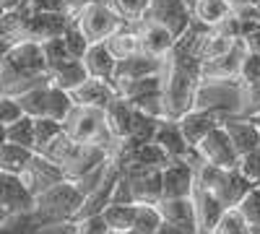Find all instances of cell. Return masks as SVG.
<instances>
[{
	"instance_id": "cell-1",
	"label": "cell",
	"mask_w": 260,
	"mask_h": 234,
	"mask_svg": "<svg viewBox=\"0 0 260 234\" xmlns=\"http://www.w3.org/2000/svg\"><path fill=\"white\" fill-rule=\"evenodd\" d=\"M50 81V68L42 45L34 39H18L0 60V96H18L39 83Z\"/></svg>"
},
{
	"instance_id": "cell-2",
	"label": "cell",
	"mask_w": 260,
	"mask_h": 234,
	"mask_svg": "<svg viewBox=\"0 0 260 234\" xmlns=\"http://www.w3.org/2000/svg\"><path fill=\"white\" fill-rule=\"evenodd\" d=\"M83 195L78 193V187L71 180H62L52 187H47L45 193L34 195V216L39 226H57V224H71L76 211L81 208Z\"/></svg>"
},
{
	"instance_id": "cell-3",
	"label": "cell",
	"mask_w": 260,
	"mask_h": 234,
	"mask_svg": "<svg viewBox=\"0 0 260 234\" xmlns=\"http://www.w3.org/2000/svg\"><path fill=\"white\" fill-rule=\"evenodd\" d=\"M62 130L68 133L76 143L104 146L112 156L120 148V141H115L110 136V130H107V125H104V110H96V107L73 104V110L68 112V117L62 120Z\"/></svg>"
},
{
	"instance_id": "cell-4",
	"label": "cell",
	"mask_w": 260,
	"mask_h": 234,
	"mask_svg": "<svg viewBox=\"0 0 260 234\" xmlns=\"http://www.w3.org/2000/svg\"><path fill=\"white\" fill-rule=\"evenodd\" d=\"M73 21L89 42H104L112 31H117L122 24H127V21L112 8L110 0H91Z\"/></svg>"
},
{
	"instance_id": "cell-5",
	"label": "cell",
	"mask_w": 260,
	"mask_h": 234,
	"mask_svg": "<svg viewBox=\"0 0 260 234\" xmlns=\"http://www.w3.org/2000/svg\"><path fill=\"white\" fill-rule=\"evenodd\" d=\"M247 55V47L242 45V39L234 42V47L213 60L201 62V78L206 83H226V81H240L242 71V60Z\"/></svg>"
},
{
	"instance_id": "cell-6",
	"label": "cell",
	"mask_w": 260,
	"mask_h": 234,
	"mask_svg": "<svg viewBox=\"0 0 260 234\" xmlns=\"http://www.w3.org/2000/svg\"><path fill=\"white\" fill-rule=\"evenodd\" d=\"M195 151H198V156L206 164L221 166V169L240 166V154H237V148L232 146V141H229V136L221 125H216L213 130L195 146Z\"/></svg>"
},
{
	"instance_id": "cell-7",
	"label": "cell",
	"mask_w": 260,
	"mask_h": 234,
	"mask_svg": "<svg viewBox=\"0 0 260 234\" xmlns=\"http://www.w3.org/2000/svg\"><path fill=\"white\" fill-rule=\"evenodd\" d=\"M120 166L130 182L136 203H159L161 198V169L159 166H138V164H120Z\"/></svg>"
},
{
	"instance_id": "cell-8",
	"label": "cell",
	"mask_w": 260,
	"mask_h": 234,
	"mask_svg": "<svg viewBox=\"0 0 260 234\" xmlns=\"http://www.w3.org/2000/svg\"><path fill=\"white\" fill-rule=\"evenodd\" d=\"M110 156L112 154L107 151L104 146H96V143H76L71 148L68 159L60 164V169H62L65 180H76V177H81L86 172H91V169L107 164V161H110Z\"/></svg>"
},
{
	"instance_id": "cell-9",
	"label": "cell",
	"mask_w": 260,
	"mask_h": 234,
	"mask_svg": "<svg viewBox=\"0 0 260 234\" xmlns=\"http://www.w3.org/2000/svg\"><path fill=\"white\" fill-rule=\"evenodd\" d=\"M195 187V166L190 159H172L161 169V198H190Z\"/></svg>"
},
{
	"instance_id": "cell-10",
	"label": "cell",
	"mask_w": 260,
	"mask_h": 234,
	"mask_svg": "<svg viewBox=\"0 0 260 234\" xmlns=\"http://www.w3.org/2000/svg\"><path fill=\"white\" fill-rule=\"evenodd\" d=\"M146 16L159 21L161 26H167L177 39L192 24V13H190V6L185 3V0H151Z\"/></svg>"
},
{
	"instance_id": "cell-11",
	"label": "cell",
	"mask_w": 260,
	"mask_h": 234,
	"mask_svg": "<svg viewBox=\"0 0 260 234\" xmlns=\"http://www.w3.org/2000/svg\"><path fill=\"white\" fill-rule=\"evenodd\" d=\"M24 13V26H21V34L24 39H34V42H45V39H52V37H62L65 29L71 24V16L65 13Z\"/></svg>"
},
{
	"instance_id": "cell-12",
	"label": "cell",
	"mask_w": 260,
	"mask_h": 234,
	"mask_svg": "<svg viewBox=\"0 0 260 234\" xmlns=\"http://www.w3.org/2000/svg\"><path fill=\"white\" fill-rule=\"evenodd\" d=\"M21 180L26 182V187L31 190V195H39V193H45L47 187L62 182L65 175H62L60 164H55L47 156H42V154L34 151L31 159H29V164L24 166V172H21Z\"/></svg>"
},
{
	"instance_id": "cell-13",
	"label": "cell",
	"mask_w": 260,
	"mask_h": 234,
	"mask_svg": "<svg viewBox=\"0 0 260 234\" xmlns=\"http://www.w3.org/2000/svg\"><path fill=\"white\" fill-rule=\"evenodd\" d=\"M136 31L141 37V52L161 57V60H167V55L172 52V47H175V42H177V37L167 26H161L159 21L148 18V16H143L136 24Z\"/></svg>"
},
{
	"instance_id": "cell-14",
	"label": "cell",
	"mask_w": 260,
	"mask_h": 234,
	"mask_svg": "<svg viewBox=\"0 0 260 234\" xmlns=\"http://www.w3.org/2000/svg\"><path fill=\"white\" fill-rule=\"evenodd\" d=\"M177 125H180V130H182L187 146L195 148L216 125H221V117L216 115L213 110H206V107H198V104H195L192 110H187L185 115L177 117Z\"/></svg>"
},
{
	"instance_id": "cell-15",
	"label": "cell",
	"mask_w": 260,
	"mask_h": 234,
	"mask_svg": "<svg viewBox=\"0 0 260 234\" xmlns=\"http://www.w3.org/2000/svg\"><path fill=\"white\" fill-rule=\"evenodd\" d=\"M0 206H6L8 214H21V211L34 208V195L21 180V175L0 169Z\"/></svg>"
},
{
	"instance_id": "cell-16",
	"label": "cell",
	"mask_w": 260,
	"mask_h": 234,
	"mask_svg": "<svg viewBox=\"0 0 260 234\" xmlns=\"http://www.w3.org/2000/svg\"><path fill=\"white\" fill-rule=\"evenodd\" d=\"M252 185H255V182L242 175L240 166H232V169H221L219 182L213 185L211 193L219 198V203H221L224 208H237V203H240V200L250 193Z\"/></svg>"
},
{
	"instance_id": "cell-17",
	"label": "cell",
	"mask_w": 260,
	"mask_h": 234,
	"mask_svg": "<svg viewBox=\"0 0 260 234\" xmlns=\"http://www.w3.org/2000/svg\"><path fill=\"white\" fill-rule=\"evenodd\" d=\"M190 198H192V211H195V231L198 234H211L216 221L221 219V214L226 208L219 203V198H216L211 190L198 187V185L192 187Z\"/></svg>"
},
{
	"instance_id": "cell-18",
	"label": "cell",
	"mask_w": 260,
	"mask_h": 234,
	"mask_svg": "<svg viewBox=\"0 0 260 234\" xmlns=\"http://www.w3.org/2000/svg\"><path fill=\"white\" fill-rule=\"evenodd\" d=\"M164 71V60L146 55V52H136L125 60H117L115 65V76H112V86L115 83H125V81H136V78H146Z\"/></svg>"
},
{
	"instance_id": "cell-19",
	"label": "cell",
	"mask_w": 260,
	"mask_h": 234,
	"mask_svg": "<svg viewBox=\"0 0 260 234\" xmlns=\"http://www.w3.org/2000/svg\"><path fill=\"white\" fill-rule=\"evenodd\" d=\"M221 127L226 130L232 146L237 148L240 156L250 154L252 148L260 143V127L252 122V117H245V115H240V117H221Z\"/></svg>"
},
{
	"instance_id": "cell-20",
	"label": "cell",
	"mask_w": 260,
	"mask_h": 234,
	"mask_svg": "<svg viewBox=\"0 0 260 234\" xmlns=\"http://www.w3.org/2000/svg\"><path fill=\"white\" fill-rule=\"evenodd\" d=\"M117 96L112 81H102V78H86L78 89L71 91V99L73 104H83V107H96V110H104L107 104Z\"/></svg>"
},
{
	"instance_id": "cell-21",
	"label": "cell",
	"mask_w": 260,
	"mask_h": 234,
	"mask_svg": "<svg viewBox=\"0 0 260 234\" xmlns=\"http://www.w3.org/2000/svg\"><path fill=\"white\" fill-rule=\"evenodd\" d=\"M154 143H159V148L169 156V159H185L192 148L187 146L182 130L177 120H169V117H161L159 125H156V133H154Z\"/></svg>"
},
{
	"instance_id": "cell-22",
	"label": "cell",
	"mask_w": 260,
	"mask_h": 234,
	"mask_svg": "<svg viewBox=\"0 0 260 234\" xmlns=\"http://www.w3.org/2000/svg\"><path fill=\"white\" fill-rule=\"evenodd\" d=\"M133 104H130L127 99H122L120 94L104 107V125L107 130H110V136L115 141H125L127 133H130V122H133Z\"/></svg>"
},
{
	"instance_id": "cell-23",
	"label": "cell",
	"mask_w": 260,
	"mask_h": 234,
	"mask_svg": "<svg viewBox=\"0 0 260 234\" xmlns=\"http://www.w3.org/2000/svg\"><path fill=\"white\" fill-rule=\"evenodd\" d=\"M83 65H86V73L91 78H102V81H112L115 76V65H117V57L110 52V47L104 42H91L89 50L83 52Z\"/></svg>"
},
{
	"instance_id": "cell-24",
	"label": "cell",
	"mask_w": 260,
	"mask_h": 234,
	"mask_svg": "<svg viewBox=\"0 0 260 234\" xmlns=\"http://www.w3.org/2000/svg\"><path fill=\"white\" fill-rule=\"evenodd\" d=\"M161 221L167 224H177L195 229V211H192V198H159L156 203Z\"/></svg>"
},
{
	"instance_id": "cell-25",
	"label": "cell",
	"mask_w": 260,
	"mask_h": 234,
	"mask_svg": "<svg viewBox=\"0 0 260 234\" xmlns=\"http://www.w3.org/2000/svg\"><path fill=\"white\" fill-rule=\"evenodd\" d=\"M86 78H89V73H86L83 60H78V57L65 60V62H60V65H55V68L50 71V83H55L57 89L68 91V94H71L73 89H78Z\"/></svg>"
},
{
	"instance_id": "cell-26",
	"label": "cell",
	"mask_w": 260,
	"mask_h": 234,
	"mask_svg": "<svg viewBox=\"0 0 260 234\" xmlns=\"http://www.w3.org/2000/svg\"><path fill=\"white\" fill-rule=\"evenodd\" d=\"M190 13H192V21L213 29V26H219L224 18L232 16V0H195L190 6Z\"/></svg>"
},
{
	"instance_id": "cell-27",
	"label": "cell",
	"mask_w": 260,
	"mask_h": 234,
	"mask_svg": "<svg viewBox=\"0 0 260 234\" xmlns=\"http://www.w3.org/2000/svg\"><path fill=\"white\" fill-rule=\"evenodd\" d=\"M156 125H159V117H151V115H143V112H133V122H130V133L127 138L120 143L117 151H130L136 146H143L148 141H154V133H156ZM115 151V154H117Z\"/></svg>"
},
{
	"instance_id": "cell-28",
	"label": "cell",
	"mask_w": 260,
	"mask_h": 234,
	"mask_svg": "<svg viewBox=\"0 0 260 234\" xmlns=\"http://www.w3.org/2000/svg\"><path fill=\"white\" fill-rule=\"evenodd\" d=\"M104 45L110 47V52L117 57V60H125L130 55L141 52V37L138 31L133 29V24H122L117 31H112L110 37L104 39Z\"/></svg>"
},
{
	"instance_id": "cell-29",
	"label": "cell",
	"mask_w": 260,
	"mask_h": 234,
	"mask_svg": "<svg viewBox=\"0 0 260 234\" xmlns=\"http://www.w3.org/2000/svg\"><path fill=\"white\" fill-rule=\"evenodd\" d=\"M102 219L110 234H130L136 221V203H110L102 211Z\"/></svg>"
},
{
	"instance_id": "cell-30",
	"label": "cell",
	"mask_w": 260,
	"mask_h": 234,
	"mask_svg": "<svg viewBox=\"0 0 260 234\" xmlns=\"http://www.w3.org/2000/svg\"><path fill=\"white\" fill-rule=\"evenodd\" d=\"M31 154H34V151H31V148H26V146L3 141V143H0V169H3V172H16V175H21V172H24V166L29 164Z\"/></svg>"
},
{
	"instance_id": "cell-31",
	"label": "cell",
	"mask_w": 260,
	"mask_h": 234,
	"mask_svg": "<svg viewBox=\"0 0 260 234\" xmlns=\"http://www.w3.org/2000/svg\"><path fill=\"white\" fill-rule=\"evenodd\" d=\"M234 42L237 39H229V37H224L221 31H216V29H206L203 37H201V45H198V57L201 60H213V57L229 52L234 47Z\"/></svg>"
},
{
	"instance_id": "cell-32",
	"label": "cell",
	"mask_w": 260,
	"mask_h": 234,
	"mask_svg": "<svg viewBox=\"0 0 260 234\" xmlns=\"http://www.w3.org/2000/svg\"><path fill=\"white\" fill-rule=\"evenodd\" d=\"M161 226V214L156 203H136V221L130 234H156Z\"/></svg>"
},
{
	"instance_id": "cell-33",
	"label": "cell",
	"mask_w": 260,
	"mask_h": 234,
	"mask_svg": "<svg viewBox=\"0 0 260 234\" xmlns=\"http://www.w3.org/2000/svg\"><path fill=\"white\" fill-rule=\"evenodd\" d=\"M42 226L34 216V211H21V214H8V219L0 224V234H37Z\"/></svg>"
},
{
	"instance_id": "cell-34",
	"label": "cell",
	"mask_w": 260,
	"mask_h": 234,
	"mask_svg": "<svg viewBox=\"0 0 260 234\" xmlns=\"http://www.w3.org/2000/svg\"><path fill=\"white\" fill-rule=\"evenodd\" d=\"M6 141L18 143V146H26V148L34 151V117L21 115L16 122L6 125Z\"/></svg>"
},
{
	"instance_id": "cell-35",
	"label": "cell",
	"mask_w": 260,
	"mask_h": 234,
	"mask_svg": "<svg viewBox=\"0 0 260 234\" xmlns=\"http://www.w3.org/2000/svg\"><path fill=\"white\" fill-rule=\"evenodd\" d=\"M211 234H252V226L245 221V216L237 208H226Z\"/></svg>"
},
{
	"instance_id": "cell-36",
	"label": "cell",
	"mask_w": 260,
	"mask_h": 234,
	"mask_svg": "<svg viewBox=\"0 0 260 234\" xmlns=\"http://www.w3.org/2000/svg\"><path fill=\"white\" fill-rule=\"evenodd\" d=\"M60 133H62V122L52 117H34V151H42Z\"/></svg>"
},
{
	"instance_id": "cell-37",
	"label": "cell",
	"mask_w": 260,
	"mask_h": 234,
	"mask_svg": "<svg viewBox=\"0 0 260 234\" xmlns=\"http://www.w3.org/2000/svg\"><path fill=\"white\" fill-rule=\"evenodd\" d=\"M112 8L127 21V24H138V21L148 13L151 0H110Z\"/></svg>"
},
{
	"instance_id": "cell-38",
	"label": "cell",
	"mask_w": 260,
	"mask_h": 234,
	"mask_svg": "<svg viewBox=\"0 0 260 234\" xmlns=\"http://www.w3.org/2000/svg\"><path fill=\"white\" fill-rule=\"evenodd\" d=\"M237 211L245 216L250 226H260V185H252L250 193L237 203Z\"/></svg>"
},
{
	"instance_id": "cell-39",
	"label": "cell",
	"mask_w": 260,
	"mask_h": 234,
	"mask_svg": "<svg viewBox=\"0 0 260 234\" xmlns=\"http://www.w3.org/2000/svg\"><path fill=\"white\" fill-rule=\"evenodd\" d=\"M39 45H42V52H45V60H47V68L50 71L55 65H60V62L71 60V52H68V47H65V39L62 37L45 39V42H39Z\"/></svg>"
},
{
	"instance_id": "cell-40",
	"label": "cell",
	"mask_w": 260,
	"mask_h": 234,
	"mask_svg": "<svg viewBox=\"0 0 260 234\" xmlns=\"http://www.w3.org/2000/svg\"><path fill=\"white\" fill-rule=\"evenodd\" d=\"M62 39H65V47H68L71 57H78V60L83 57V52L89 50V45H91V42L83 37V31L76 26V21H71V24H68V29H65Z\"/></svg>"
},
{
	"instance_id": "cell-41",
	"label": "cell",
	"mask_w": 260,
	"mask_h": 234,
	"mask_svg": "<svg viewBox=\"0 0 260 234\" xmlns=\"http://www.w3.org/2000/svg\"><path fill=\"white\" fill-rule=\"evenodd\" d=\"M240 169L247 180H252L255 185H260V143L252 148L250 154L240 156Z\"/></svg>"
},
{
	"instance_id": "cell-42",
	"label": "cell",
	"mask_w": 260,
	"mask_h": 234,
	"mask_svg": "<svg viewBox=\"0 0 260 234\" xmlns=\"http://www.w3.org/2000/svg\"><path fill=\"white\" fill-rule=\"evenodd\" d=\"M242 115L245 117H252L255 112H260V81H252V83H245L242 86Z\"/></svg>"
},
{
	"instance_id": "cell-43",
	"label": "cell",
	"mask_w": 260,
	"mask_h": 234,
	"mask_svg": "<svg viewBox=\"0 0 260 234\" xmlns=\"http://www.w3.org/2000/svg\"><path fill=\"white\" fill-rule=\"evenodd\" d=\"M73 234H110V229H107L102 214L99 216H86V219H78L73 221Z\"/></svg>"
},
{
	"instance_id": "cell-44",
	"label": "cell",
	"mask_w": 260,
	"mask_h": 234,
	"mask_svg": "<svg viewBox=\"0 0 260 234\" xmlns=\"http://www.w3.org/2000/svg\"><path fill=\"white\" fill-rule=\"evenodd\" d=\"M260 81V55L257 52H247L242 60V71H240V83H252Z\"/></svg>"
},
{
	"instance_id": "cell-45",
	"label": "cell",
	"mask_w": 260,
	"mask_h": 234,
	"mask_svg": "<svg viewBox=\"0 0 260 234\" xmlns=\"http://www.w3.org/2000/svg\"><path fill=\"white\" fill-rule=\"evenodd\" d=\"M21 115H24V110H21L16 96H0V125H11Z\"/></svg>"
},
{
	"instance_id": "cell-46",
	"label": "cell",
	"mask_w": 260,
	"mask_h": 234,
	"mask_svg": "<svg viewBox=\"0 0 260 234\" xmlns=\"http://www.w3.org/2000/svg\"><path fill=\"white\" fill-rule=\"evenodd\" d=\"M242 45L260 55V21H242Z\"/></svg>"
},
{
	"instance_id": "cell-47",
	"label": "cell",
	"mask_w": 260,
	"mask_h": 234,
	"mask_svg": "<svg viewBox=\"0 0 260 234\" xmlns=\"http://www.w3.org/2000/svg\"><path fill=\"white\" fill-rule=\"evenodd\" d=\"M112 203H136L133 200V190H130V182L122 175V166H120V177H117L115 190H112Z\"/></svg>"
},
{
	"instance_id": "cell-48",
	"label": "cell",
	"mask_w": 260,
	"mask_h": 234,
	"mask_svg": "<svg viewBox=\"0 0 260 234\" xmlns=\"http://www.w3.org/2000/svg\"><path fill=\"white\" fill-rule=\"evenodd\" d=\"M91 0H62V11H65V16H71V18H76L86 6H89Z\"/></svg>"
},
{
	"instance_id": "cell-49",
	"label": "cell",
	"mask_w": 260,
	"mask_h": 234,
	"mask_svg": "<svg viewBox=\"0 0 260 234\" xmlns=\"http://www.w3.org/2000/svg\"><path fill=\"white\" fill-rule=\"evenodd\" d=\"M156 234H198V231H195V229H187V226H177V224L161 221V226L156 229Z\"/></svg>"
},
{
	"instance_id": "cell-50",
	"label": "cell",
	"mask_w": 260,
	"mask_h": 234,
	"mask_svg": "<svg viewBox=\"0 0 260 234\" xmlns=\"http://www.w3.org/2000/svg\"><path fill=\"white\" fill-rule=\"evenodd\" d=\"M234 6H240V3H245V6H260V0H232Z\"/></svg>"
},
{
	"instance_id": "cell-51",
	"label": "cell",
	"mask_w": 260,
	"mask_h": 234,
	"mask_svg": "<svg viewBox=\"0 0 260 234\" xmlns=\"http://www.w3.org/2000/svg\"><path fill=\"white\" fill-rule=\"evenodd\" d=\"M8 219V211H6V206H0V224H3Z\"/></svg>"
},
{
	"instance_id": "cell-52",
	"label": "cell",
	"mask_w": 260,
	"mask_h": 234,
	"mask_svg": "<svg viewBox=\"0 0 260 234\" xmlns=\"http://www.w3.org/2000/svg\"><path fill=\"white\" fill-rule=\"evenodd\" d=\"M252 122H255V125L260 127V112H255V115H252Z\"/></svg>"
},
{
	"instance_id": "cell-53",
	"label": "cell",
	"mask_w": 260,
	"mask_h": 234,
	"mask_svg": "<svg viewBox=\"0 0 260 234\" xmlns=\"http://www.w3.org/2000/svg\"><path fill=\"white\" fill-rule=\"evenodd\" d=\"M252 234H260V226H252Z\"/></svg>"
},
{
	"instance_id": "cell-54",
	"label": "cell",
	"mask_w": 260,
	"mask_h": 234,
	"mask_svg": "<svg viewBox=\"0 0 260 234\" xmlns=\"http://www.w3.org/2000/svg\"><path fill=\"white\" fill-rule=\"evenodd\" d=\"M257 18H260V6H257Z\"/></svg>"
}]
</instances>
